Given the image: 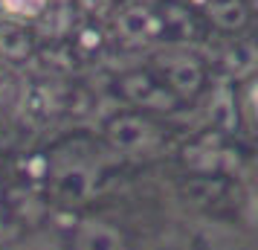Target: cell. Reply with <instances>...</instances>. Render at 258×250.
Here are the masks:
<instances>
[{
  "mask_svg": "<svg viewBox=\"0 0 258 250\" xmlns=\"http://www.w3.org/2000/svg\"><path fill=\"white\" fill-rule=\"evenodd\" d=\"M249 111H252V119H255V128H258V82L249 90Z\"/></svg>",
  "mask_w": 258,
  "mask_h": 250,
  "instance_id": "4",
  "label": "cell"
},
{
  "mask_svg": "<svg viewBox=\"0 0 258 250\" xmlns=\"http://www.w3.org/2000/svg\"><path fill=\"white\" fill-rule=\"evenodd\" d=\"M198 67H195V64H180V67H177L174 70V82L180 84V87H183V90H188V87H195V84H198Z\"/></svg>",
  "mask_w": 258,
  "mask_h": 250,
  "instance_id": "3",
  "label": "cell"
},
{
  "mask_svg": "<svg viewBox=\"0 0 258 250\" xmlns=\"http://www.w3.org/2000/svg\"><path fill=\"white\" fill-rule=\"evenodd\" d=\"M119 24H122L125 35H145L151 29V15L145 12V9H128V12L122 15Z\"/></svg>",
  "mask_w": 258,
  "mask_h": 250,
  "instance_id": "2",
  "label": "cell"
},
{
  "mask_svg": "<svg viewBox=\"0 0 258 250\" xmlns=\"http://www.w3.org/2000/svg\"><path fill=\"white\" fill-rule=\"evenodd\" d=\"M212 18L223 26V29H238L246 21V6L241 0H223L212 9Z\"/></svg>",
  "mask_w": 258,
  "mask_h": 250,
  "instance_id": "1",
  "label": "cell"
}]
</instances>
